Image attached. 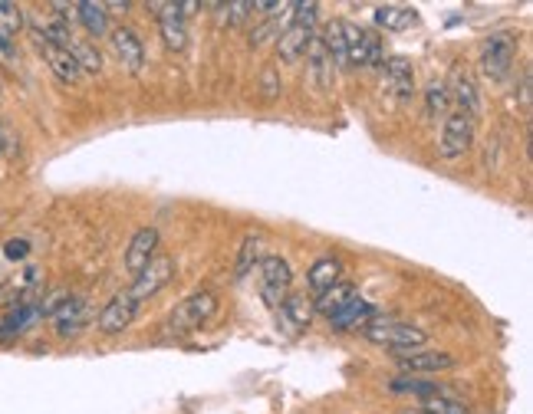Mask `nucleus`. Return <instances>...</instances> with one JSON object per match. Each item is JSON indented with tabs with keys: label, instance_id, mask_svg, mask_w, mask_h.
Masks as SVG:
<instances>
[{
	"label": "nucleus",
	"instance_id": "obj_1",
	"mask_svg": "<svg viewBox=\"0 0 533 414\" xmlns=\"http://www.w3.org/2000/svg\"><path fill=\"white\" fill-rule=\"evenodd\" d=\"M359 332L369 339V342L386 345V349H392V352H415V349H422V345L428 342L425 329L396 320V316H376V320L366 322Z\"/></svg>",
	"mask_w": 533,
	"mask_h": 414
},
{
	"label": "nucleus",
	"instance_id": "obj_2",
	"mask_svg": "<svg viewBox=\"0 0 533 414\" xmlns=\"http://www.w3.org/2000/svg\"><path fill=\"white\" fill-rule=\"evenodd\" d=\"M343 36L349 69H378L386 63V46H382V36L376 30H366V26L343 20Z\"/></svg>",
	"mask_w": 533,
	"mask_h": 414
},
{
	"label": "nucleus",
	"instance_id": "obj_3",
	"mask_svg": "<svg viewBox=\"0 0 533 414\" xmlns=\"http://www.w3.org/2000/svg\"><path fill=\"white\" fill-rule=\"evenodd\" d=\"M517 40L510 34H490L481 44V73L490 83H504L514 73Z\"/></svg>",
	"mask_w": 533,
	"mask_h": 414
},
{
	"label": "nucleus",
	"instance_id": "obj_4",
	"mask_svg": "<svg viewBox=\"0 0 533 414\" xmlns=\"http://www.w3.org/2000/svg\"><path fill=\"white\" fill-rule=\"evenodd\" d=\"M217 310V296L211 290H201V293H191L185 302H178V310L168 316V332L175 336H185V332H195L201 329V322H207Z\"/></svg>",
	"mask_w": 533,
	"mask_h": 414
},
{
	"label": "nucleus",
	"instance_id": "obj_5",
	"mask_svg": "<svg viewBox=\"0 0 533 414\" xmlns=\"http://www.w3.org/2000/svg\"><path fill=\"white\" fill-rule=\"evenodd\" d=\"M474 145V119H468L465 113H451L441 125V138H438V155L445 162H458L465 158Z\"/></svg>",
	"mask_w": 533,
	"mask_h": 414
},
{
	"label": "nucleus",
	"instance_id": "obj_6",
	"mask_svg": "<svg viewBox=\"0 0 533 414\" xmlns=\"http://www.w3.org/2000/svg\"><path fill=\"white\" fill-rule=\"evenodd\" d=\"M290 263L277 253H266L260 260V296H264L266 306H280L287 300V290H290Z\"/></svg>",
	"mask_w": 533,
	"mask_h": 414
},
{
	"label": "nucleus",
	"instance_id": "obj_7",
	"mask_svg": "<svg viewBox=\"0 0 533 414\" xmlns=\"http://www.w3.org/2000/svg\"><path fill=\"white\" fill-rule=\"evenodd\" d=\"M136 316H138V300L129 290H122V293L112 296L103 306V312H99V332H106V336L126 332V329L136 322Z\"/></svg>",
	"mask_w": 533,
	"mask_h": 414
},
{
	"label": "nucleus",
	"instance_id": "obj_8",
	"mask_svg": "<svg viewBox=\"0 0 533 414\" xmlns=\"http://www.w3.org/2000/svg\"><path fill=\"white\" fill-rule=\"evenodd\" d=\"M172 276H175V260L172 257H156L146 270H142V273L136 276V283H132L129 293L136 296L138 302L152 300V296H158L165 286L172 283Z\"/></svg>",
	"mask_w": 533,
	"mask_h": 414
},
{
	"label": "nucleus",
	"instance_id": "obj_9",
	"mask_svg": "<svg viewBox=\"0 0 533 414\" xmlns=\"http://www.w3.org/2000/svg\"><path fill=\"white\" fill-rule=\"evenodd\" d=\"M378 69H382V89H388L392 99H398V103H408L415 95L412 60H405V56H388Z\"/></svg>",
	"mask_w": 533,
	"mask_h": 414
},
{
	"label": "nucleus",
	"instance_id": "obj_10",
	"mask_svg": "<svg viewBox=\"0 0 533 414\" xmlns=\"http://www.w3.org/2000/svg\"><path fill=\"white\" fill-rule=\"evenodd\" d=\"M109 44L126 73H138V69L146 66V44H142V36L132 26H116L109 34Z\"/></svg>",
	"mask_w": 533,
	"mask_h": 414
},
{
	"label": "nucleus",
	"instance_id": "obj_11",
	"mask_svg": "<svg viewBox=\"0 0 533 414\" xmlns=\"http://www.w3.org/2000/svg\"><path fill=\"white\" fill-rule=\"evenodd\" d=\"M152 10H158V30H162L165 46L172 53H181L188 46V26H185L178 4H152Z\"/></svg>",
	"mask_w": 533,
	"mask_h": 414
},
{
	"label": "nucleus",
	"instance_id": "obj_12",
	"mask_svg": "<svg viewBox=\"0 0 533 414\" xmlns=\"http://www.w3.org/2000/svg\"><path fill=\"white\" fill-rule=\"evenodd\" d=\"M333 76H336V69H333V63H329V56H327L323 36L313 30L310 46H307V79H310L319 93H327V89L333 86Z\"/></svg>",
	"mask_w": 533,
	"mask_h": 414
},
{
	"label": "nucleus",
	"instance_id": "obj_13",
	"mask_svg": "<svg viewBox=\"0 0 533 414\" xmlns=\"http://www.w3.org/2000/svg\"><path fill=\"white\" fill-rule=\"evenodd\" d=\"M36 40V50H40V56L46 60V66H50V73L60 83H66V86H76L79 79H83V69L76 66V60L69 56V50H60V46L46 44V40H40V36H34Z\"/></svg>",
	"mask_w": 533,
	"mask_h": 414
},
{
	"label": "nucleus",
	"instance_id": "obj_14",
	"mask_svg": "<svg viewBox=\"0 0 533 414\" xmlns=\"http://www.w3.org/2000/svg\"><path fill=\"white\" fill-rule=\"evenodd\" d=\"M376 316H378L376 302L362 300V296H353L343 310L329 316V329H333V332H353V329H362L369 320H376Z\"/></svg>",
	"mask_w": 533,
	"mask_h": 414
},
{
	"label": "nucleus",
	"instance_id": "obj_15",
	"mask_svg": "<svg viewBox=\"0 0 533 414\" xmlns=\"http://www.w3.org/2000/svg\"><path fill=\"white\" fill-rule=\"evenodd\" d=\"M53 320V329H56V336L60 339H69V336H76L79 329L89 322V306L83 296H69L66 302H63L60 310L50 316Z\"/></svg>",
	"mask_w": 533,
	"mask_h": 414
},
{
	"label": "nucleus",
	"instance_id": "obj_16",
	"mask_svg": "<svg viewBox=\"0 0 533 414\" xmlns=\"http://www.w3.org/2000/svg\"><path fill=\"white\" fill-rule=\"evenodd\" d=\"M156 251H158V231L156 227H142V231L132 237L129 251H126V270H129L132 276H138L152 260H156Z\"/></svg>",
	"mask_w": 533,
	"mask_h": 414
},
{
	"label": "nucleus",
	"instance_id": "obj_17",
	"mask_svg": "<svg viewBox=\"0 0 533 414\" xmlns=\"http://www.w3.org/2000/svg\"><path fill=\"white\" fill-rule=\"evenodd\" d=\"M458 359L451 352H398V369L408 371V375H418V371H448L455 369Z\"/></svg>",
	"mask_w": 533,
	"mask_h": 414
},
{
	"label": "nucleus",
	"instance_id": "obj_18",
	"mask_svg": "<svg viewBox=\"0 0 533 414\" xmlns=\"http://www.w3.org/2000/svg\"><path fill=\"white\" fill-rule=\"evenodd\" d=\"M310 36H313V30H307V26H297V24L287 26L284 34L277 36V53H280V60H284L287 66H293V63H300L303 56H307Z\"/></svg>",
	"mask_w": 533,
	"mask_h": 414
},
{
	"label": "nucleus",
	"instance_id": "obj_19",
	"mask_svg": "<svg viewBox=\"0 0 533 414\" xmlns=\"http://www.w3.org/2000/svg\"><path fill=\"white\" fill-rule=\"evenodd\" d=\"M356 296V286L349 283V280H339V283H333L329 290H323V293H317V300H313V312H319V316H333V312H339L346 306V302Z\"/></svg>",
	"mask_w": 533,
	"mask_h": 414
},
{
	"label": "nucleus",
	"instance_id": "obj_20",
	"mask_svg": "<svg viewBox=\"0 0 533 414\" xmlns=\"http://www.w3.org/2000/svg\"><path fill=\"white\" fill-rule=\"evenodd\" d=\"M280 316L293 329H310L313 316H317L313 312V300L307 293H287V300L280 302Z\"/></svg>",
	"mask_w": 533,
	"mask_h": 414
},
{
	"label": "nucleus",
	"instance_id": "obj_21",
	"mask_svg": "<svg viewBox=\"0 0 533 414\" xmlns=\"http://www.w3.org/2000/svg\"><path fill=\"white\" fill-rule=\"evenodd\" d=\"M455 99H458V113H465L468 119L478 122L484 115V99L468 73H461V76L455 79Z\"/></svg>",
	"mask_w": 533,
	"mask_h": 414
},
{
	"label": "nucleus",
	"instance_id": "obj_22",
	"mask_svg": "<svg viewBox=\"0 0 533 414\" xmlns=\"http://www.w3.org/2000/svg\"><path fill=\"white\" fill-rule=\"evenodd\" d=\"M339 276H343V263H339V260L319 257L310 267V273H307V286H310L313 293H323V290H329L333 283H339Z\"/></svg>",
	"mask_w": 533,
	"mask_h": 414
},
{
	"label": "nucleus",
	"instance_id": "obj_23",
	"mask_svg": "<svg viewBox=\"0 0 533 414\" xmlns=\"http://www.w3.org/2000/svg\"><path fill=\"white\" fill-rule=\"evenodd\" d=\"M76 20L86 26V34L96 36V40L109 34V14H106V4L83 0V4H76Z\"/></svg>",
	"mask_w": 533,
	"mask_h": 414
},
{
	"label": "nucleus",
	"instance_id": "obj_24",
	"mask_svg": "<svg viewBox=\"0 0 533 414\" xmlns=\"http://www.w3.org/2000/svg\"><path fill=\"white\" fill-rule=\"evenodd\" d=\"M323 46H327V56L333 63V69H349L346 63V36H343V20H333V24L323 26Z\"/></svg>",
	"mask_w": 533,
	"mask_h": 414
},
{
	"label": "nucleus",
	"instance_id": "obj_25",
	"mask_svg": "<svg viewBox=\"0 0 533 414\" xmlns=\"http://www.w3.org/2000/svg\"><path fill=\"white\" fill-rule=\"evenodd\" d=\"M260 260H264V241H260V233H250V237H244L237 263H234V280H244L250 270L257 267Z\"/></svg>",
	"mask_w": 533,
	"mask_h": 414
},
{
	"label": "nucleus",
	"instance_id": "obj_26",
	"mask_svg": "<svg viewBox=\"0 0 533 414\" xmlns=\"http://www.w3.org/2000/svg\"><path fill=\"white\" fill-rule=\"evenodd\" d=\"M376 24L382 26V30L402 34V30H408V26L418 24V14H415V7H378L376 10Z\"/></svg>",
	"mask_w": 533,
	"mask_h": 414
},
{
	"label": "nucleus",
	"instance_id": "obj_27",
	"mask_svg": "<svg viewBox=\"0 0 533 414\" xmlns=\"http://www.w3.org/2000/svg\"><path fill=\"white\" fill-rule=\"evenodd\" d=\"M66 50H69V56L76 60V66L83 69V73H103V56H99V50H96L89 40H79V36H73Z\"/></svg>",
	"mask_w": 533,
	"mask_h": 414
},
{
	"label": "nucleus",
	"instance_id": "obj_28",
	"mask_svg": "<svg viewBox=\"0 0 533 414\" xmlns=\"http://www.w3.org/2000/svg\"><path fill=\"white\" fill-rule=\"evenodd\" d=\"M422 95H425V115H428V119H438V115H445L448 103H451V93H448L445 79H431Z\"/></svg>",
	"mask_w": 533,
	"mask_h": 414
},
{
	"label": "nucleus",
	"instance_id": "obj_29",
	"mask_svg": "<svg viewBox=\"0 0 533 414\" xmlns=\"http://www.w3.org/2000/svg\"><path fill=\"white\" fill-rule=\"evenodd\" d=\"M388 389L398 391V395H402V391H412V395H422V398L448 395L438 381H422V379H415V375H398V379L388 381Z\"/></svg>",
	"mask_w": 533,
	"mask_h": 414
},
{
	"label": "nucleus",
	"instance_id": "obj_30",
	"mask_svg": "<svg viewBox=\"0 0 533 414\" xmlns=\"http://www.w3.org/2000/svg\"><path fill=\"white\" fill-rule=\"evenodd\" d=\"M26 24V14L24 7H17V4H10V0H0V30L7 36L20 34Z\"/></svg>",
	"mask_w": 533,
	"mask_h": 414
},
{
	"label": "nucleus",
	"instance_id": "obj_31",
	"mask_svg": "<svg viewBox=\"0 0 533 414\" xmlns=\"http://www.w3.org/2000/svg\"><path fill=\"white\" fill-rule=\"evenodd\" d=\"M422 411H428V414H471V408L451 395H435V398H425Z\"/></svg>",
	"mask_w": 533,
	"mask_h": 414
},
{
	"label": "nucleus",
	"instance_id": "obj_32",
	"mask_svg": "<svg viewBox=\"0 0 533 414\" xmlns=\"http://www.w3.org/2000/svg\"><path fill=\"white\" fill-rule=\"evenodd\" d=\"M280 36V26H277V17H264L254 30H250V46H264L266 40Z\"/></svg>",
	"mask_w": 533,
	"mask_h": 414
},
{
	"label": "nucleus",
	"instance_id": "obj_33",
	"mask_svg": "<svg viewBox=\"0 0 533 414\" xmlns=\"http://www.w3.org/2000/svg\"><path fill=\"white\" fill-rule=\"evenodd\" d=\"M224 10V24L227 26H237V24H244V20L254 14V4L250 0H241V4H227V7H221Z\"/></svg>",
	"mask_w": 533,
	"mask_h": 414
},
{
	"label": "nucleus",
	"instance_id": "obj_34",
	"mask_svg": "<svg viewBox=\"0 0 533 414\" xmlns=\"http://www.w3.org/2000/svg\"><path fill=\"white\" fill-rule=\"evenodd\" d=\"M293 10H297V14H293V20L290 24H297V26H307V30H313V26H317V14H319V4H293Z\"/></svg>",
	"mask_w": 533,
	"mask_h": 414
},
{
	"label": "nucleus",
	"instance_id": "obj_35",
	"mask_svg": "<svg viewBox=\"0 0 533 414\" xmlns=\"http://www.w3.org/2000/svg\"><path fill=\"white\" fill-rule=\"evenodd\" d=\"M280 73H277L274 66H266L264 73H260V93H264V99H277L280 95Z\"/></svg>",
	"mask_w": 533,
	"mask_h": 414
},
{
	"label": "nucleus",
	"instance_id": "obj_36",
	"mask_svg": "<svg viewBox=\"0 0 533 414\" xmlns=\"http://www.w3.org/2000/svg\"><path fill=\"white\" fill-rule=\"evenodd\" d=\"M66 300H69L66 290H53V293L46 296L44 302H36V310H40V316H53V312L60 310V306H63V302H66Z\"/></svg>",
	"mask_w": 533,
	"mask_h": 414
},
{
	"label": "nucleus",
	"instance_id": "obj_37",
	"mask_svg": "<svg viewBox=\"0 0 533 414\" xmlns=\"http://www.w3.org/2000/svg\"><path fill=\"white\" fill-rule=\"evenodd\" d=\"M26 253H30V241H24V237L4 243V257H7V260H24Z\"/></svg>",
	"mask_w": 533,
	"mask_h": 414
},
{
	"label": "nucleus",
	"instance_id": "obj_38",
	"mask_svg": "<svg viewBox=\"0 0 533 414\" xmlns=\"http://www.w3.org/2000/svg\"><path fill=\"white\" fill-rule=\"evenodd\" d=\"M520 105L530 109V69H524V76H520Z\"/></svg>",
	"mask_w": 533,
	"mask_h": 414
},
{
	"label": "nucleus",
	"instance_id": "obj_39",
	"mask_svg": "<svg viewBox=\"0 0 533 414\" xmlns=\"http://www.w3.org/2000/svg\"><path fill=\"white\" fill-rule=\"evenodd\" d=\"M0 53H4V56H10V53H14V36H7L4 30H0Z\"/></svg>",
	"mask_w": 533,
	"mask_h": 414
},
{
	"label": "nucleus",
	"instance_id": "obj_40",
	"mask_svg": "<svg viewBox=\"0 0 533 414\" xmlns=\"http://www.w3.org/2000/svg\"><path fill=\"white\" fill-rule=\"evenodd\" d=\"M0 152H4V129H0Z\"/></svg>",
	"mask_w": 533,
	"mask_h": 414
},
{
	"label": "nucleus",
	"instance_id": "obj_41",
	"mask_svg": "<svg viewBox=\"0 0 533 414\" xmlns=\"http://www.w3.org/2000/svg\"><path fill=\"white\" fill-rule=\"evenodd\" d=\"M408 414H428V411H422V408H418V411H408Z\"/></svg>",
	"mask_w": 533,
	"mask_h": 414
},
{
	"label": "nucleus",
	"instance_id": "obj_42",
	"mask_svg": "<svg viewBox=\"0 0 533 414\" xmlns=\"http://www.w3.org/2000/svg\"><path fill=\"white\" fill-rule=\"evenodd\" d=\"M0 93H4V83H0Z\"/></svg>",
	"mask_w": 533,
	"mask_h": 414
}]
</instances>
